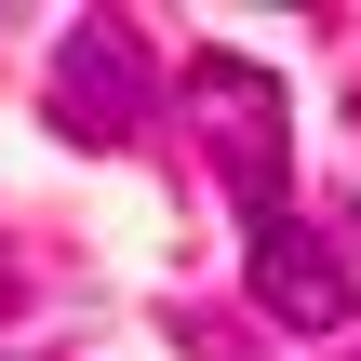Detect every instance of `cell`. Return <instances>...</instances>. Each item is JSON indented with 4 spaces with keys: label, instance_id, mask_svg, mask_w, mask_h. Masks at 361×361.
I'll use <instances>...</instances> for the list:
<instances>
[{
    "label": "cell",
    "instance_id": "obj_1",
    "mask_svg": "<svg viewBox=\"0 0 361 361\" xmlns=\"http://www.w3.org/2000/svg\"><path fill=\"white\" fill-rule=\"evenodd\" d=\"M188 107H201V147H214V188L241 201V228H281V188H295V107H281V80L255 54H201Z\"/></svg>",
    "mask_w": 361,
    "mask_h": 361
},
{
    "label": "cell",
    "instance_id": "obj_2",
    "mask_svg": "<svg viewBox=\"0 0 361 361\" xmlns=\"http://www.w3.org/2000/svg\"><path fill=\"white\" fill-rule=\"evenodd\" d=\"M147 107H161L147 40H134L121 13H80V27L54 40V134H67V147H134Z\"/></svg>",
    "mask_w": 361,
    "mask_h": 361
},
{
    "label": "cell",
    "instance_id": "obj_3",
    "mask_svg": "<svg viewBox=\"0 0 361 361\" xmlns=\"http://www.w3.org/2000/svg\"><path fill=\"white\" fill-rule=\"evenodd\" d=\"M255 308H268L281 335H308V348L348 335V322H361V255H348V241H322V228H295V214L255 228Z\"/></svg>",
    "mask_w": 361,
    "mask_h": 361
},
{
    "label": "cell",
    "instance_id": "obj_4",
    "mask_svg": "<svg viewBox=\"0 0 361 361\" xmlns=\"http://www.w3.org/2000/svg\"><path fill=\"white\" fill-rule=\"evenodd\" d=\"M13 308H27V268H13V255H0V322H13Z\"/></svg>",
    "mask_w": 361,
    "mask_h": 361
},
{
    "label": "cell",
    "instance_id": "obj_5",
    "mask_svg": "<svg viewBox=\"0 0 361 361\" xmlns=\"http://www.w3.org/2000/svg\"><path fill=\"white\" fill-rule=\"evenodd\" d=\"M335 361H361V348H335Z\"/></svg>",
    "mask_w": 361,
    "mask_h": 361
}]
</instances>
